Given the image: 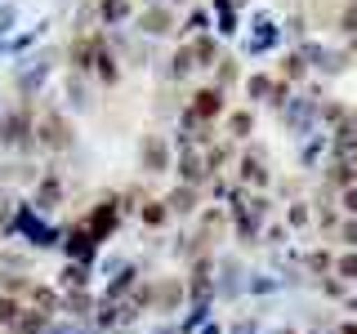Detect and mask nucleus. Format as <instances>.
<instances>
[{
  "instance_id": "obj_1",
  "label": "nucleus",
  "mask_w": 357,
  "mask_h": 334,
  "mask_svg": "<svg viewBox=\"0 0 357 334\" xmlns=\"http://www.w3.org/2000/svg\"><path fill=\"white\" fill-rule=\"evenodd\" d=\"M116 223H121V200H112V196H107V200H98V205L85 214V228H89V237H94L98 245L107 241V232L116 228Z\"/></svg>"
},
{
  "instance_id": "obj_2",
  "label": "nucleus",
  "mask_w": 357,
  "mask_h": 334,
  "mask_svg": "<svg viewBox=\"0 0 357 334\" xmlns=\"http://www.w3.org/2000/svg\"><path fill=\"white\" fill-rule=\"evenodd\" d=\"M27 134H36V129H31L27 107H14L9 116H0V143H9V148H31Z\"/></svg>"
},
{
  "instance_id": "obj_3",
  "label": "nucleus",
  "mask_w": 357,
  "mask_h": 334,
  "mask_svg": "<svg viewBox=\"0 0 357 334\" xmlns=\"http://www.w3.org/2000/svg\"><path fill=\"white\" fill-rule=\"evenodd\" d=\"M45 81H50V58H31V67L18 63V94H22V98L40 94Z\"/></svg>"
},
{
  "instance_id": "obj_4",
  "label": "nucleus",
  "mask_w": 357,
  "mask_h": 334,
  "mask_svg": "<svg viewBox=\"0 0 357 334\" xmlns=\"http://www.w3.org/2000/svg\"><path fill=\"white\" fill-rule=\"evenodd\" d=\"M183 299H188V285L178 281V276H170V281H156V285H152V303L161 308V312H174L178 303H183Z\"/></svg>"
},
{
  "instance_id": "obj_5",
  "label": "nucleus",
  "mask_w": 357,
  "mask_h": 334,
  "mask_svg": "<svg viewBox=\"0 0 357 334\" xmlns=\"http://www.w3.org/2000/svg\"><path fill=\"white\" fill-rule=\"evenodd\" d=\"M139 161H143V170H148V174H165V170H170V148H165V138H161V134L143 143Z\"/></svg>"
},
{
  "instance_id": "obj_6",
  "label": "nucleus",
  "mask_w": 357,
  "mask_h": 334,
  "mask_svg": "<svg viewBox=\"0 0 357 334\" xmlns=\"http://www.w3.org/2000/svg\"><path fill=\"white\" fill-rule=\"evenodd\" d=\"M219 111H223V89H201L197 103L188 107V116H183V120H215Z\"/></svg>"
},
{
  "instance_id": "obj_7",
  "label": "nucleus",
  "mask_w": 357,
  "mask_h": 334,
  "mask_svg": "<svg viewBox=\"0 0 357 334\" xmlns=\"http://www.w3.org/2000/svg\"><path fill=\"white\" fill-rule=\"evenodd\" d=\"M94 250H98V241L89 237V228H85V223L67 232V254H72V263H89V259H94Z\"/></svg>"
},
{
  "instance_id": "obj_8",
  "label": "nucleus",
  "mask_w": 357,
  "mask_h": 334,
  "mask_svg": "<svg viewBox=\"0 0 357 334\" xmlns=\"http://www.w3.org/2000/svg\"><path fill=\"white\" fill-rule=\"evenodd\" d=\"M36 134H40L45 148H67V143H72V134H67V120H63V116H54V111L36 125Z\"/></svg>"
},
{
  "instance_id": "obj_9",
  "label": "nucleus",
  "mask_w": 357,
  "mask_h": 334,
  "mask_svg": "<svg viewBox=\"0 0 357 334\" xmlns=\"http://www.w3.org/2000/svg\"><path fill=\"white\" fill-rule=\"evenodd\" d=\"M174 27V18H170V9H148V14H139V31L143 36H165V31Z\"/></svg>"
},
{
  "instance_id": "obj_10",
  "label": "nucleus",
  "mask_w": 357,
  "mask_h": 334,
  "mask_svg": "<svg viewBox=\"0 0 357 334\" xmlns=\"http://www.w3.org/2000/svg\"><path fill=\"white\" fill-rule=\"evenodd\" d=\"M206 174H210V170H206V161H201V156H197L192 148H188L183 156H178V178H183L188 187H197V183H201Z\"/></svg>"
},
{
  "instance_id": "obj_11",
  "label": "nucleus",
  "mask_w": 357,
  "mask_h": 334,
  "mask_svg": "<svg viewBox=\"0 0 357 334\" xmlns=\"http://www.w3.org/2000/svg\"><path fill=\"white\" fill-rule=\"evenodd\" d=\"M165 209H170V214H192L197 209V187H174L170 196H165Z\"/></svg>"
},
{
  "instance_id": "obj_12",
  "label": "nucleus",
  "mask_w": 357,
  "mask_h": 334,
  "mask_svg": "<svg viewBox=\"0 0 357 334\" xmlns=\"http://www.w3.org/2000/svg\"><path fill=\"white\" fill-rule=\"evenodd\" d=\"M22 312H27V308H22L14 294H0V330H14Z\"/></svg>"
},
{
  "instance_id": "obj_13",
  "label": "nucleus",
  "mask_w": 357,
  "mask_h": 334,
  "mask_svg": "<svg viewBox=\"0 0 357 334\" xmlns=\"http://www.w3.org/2000/svg\"><path fill=\"white\" fill-rule=\"evenodd\" d=\"M45 321H50V312H22L9 334H45Z\"/></svg>"
},
{
  "instance_id": "obj_14",
  "label": "nucleus",
  "mask_w": 357,
  "mask_h": 334,
  "mask_svg": "<svg viewBox=\"0 0 357 334\" xmlns=\"http://www.w3.org/2000/svg\"><path fill=\"white\" fill-rule=\"evenodd\" d=\"M241 178H245V183H268V170H264V156H245V161H241Z\"/></svg>"
},
{
  "instance_id": "obj_15",
  "label": "nucleus",
  "mask_w": 357,
  "mask_h": 334,
  "mask_svg": "<svg viewBox=\"0 0 357 334\" xmlns=\"http://www.w3.org/2000/svg\"><path fill=\"white\" fill-rule=\"evenodd\" d=\"M59 196H63V183H59V174H50V178L40 183V192H36V205H40V209H50Z\"/></svg>"
},
{
  "instance_id": "obj_16",
  "label": "nucleus",
  "mask_w": 357,
  "mask_h": 334,
  "mask_svg": "<svg viewBox=\"0 0 357 334\" xmlns=\"http://www.w3.org/2000/svg\"><path fill=\"white\" fill-rule=\"evenodd\" d=\"M103 9V22H126L130 18V0H98Z\"/></svg>"
},
{
  "instance_id": "obj_17",
  "label": "nucleus",
  "mask_w": 357,
  "mask_h": 334,
  "mask_svg": "<svg viewBox=\"0 0 357 334\" xmlns=\"http://www.w3.org/2000/svg\"><path fill=\"white\" fill-rule=\"evenodd\" d=\"M130 281H134V267H121V276H112V281H107V303H116V299L130 289Z\"/></svg>"
},
{
  "instance_id": "obj_18",
  "label": "nucleus",
  "mask_w": 357,
  "mask_h": 334,
  "mask_svg": "<svg viewBox=\"0 0 357 334\" xmlns=\"http://www.w3.org/2000/svg\"><path fill=\"white\" fill-rule=\"evenodd\" d=\"M188 49H192V58H201L197 67H210V63H215V40H210V36H197Z\"/></svg>"
},
{
  "instance_id": "obj_19",
  "label": "nucleus",
  "mask_w": 357,
  "mask_h": 334,
  "mask_svg": "<svg viewBox=\"0 0 357 334\" xmlns=\"http://www.w3.org/2000/svg\"><path fill=\"white\" fill-rule=\"evenodd\" d=\"M165 214H170V209H165V200H148V205H143V223H148V228H161Z\"/></svg>"
},
{
  "instance_id": "obj_20",
  "label": "nucleus",
  "mask_w": 357,
  "mask_h": 334,
  "mask_svg": "<svg viewBox=\"0 0 357 334\" xmlns=\"http://www.w3.org/2000/svg\"><path fill=\"white\" fill-rule=\"evenodd\" d=\"M192 67H197V58H192V49H178V54H174V67H170V76H174V81H178V76H188V72H192Z\"/></svg>"
},
{
  "instance_id": "obj_21",
  "label": "nucleus",
  "mask_w": 357,
  "mask_h": 334,
  "mask_svg": "<svg viewBox=\"0 0 357 334\" xmlns=\"http://www.w3.org/2000/svg\"><path fill=\"white\" fill-rule=\"evenodd\" d=\"M85 272H89V263H67V272H63V285H67V289L85 285Z\"/></svg>"
},
{
  "instance_id": "obj_22",
  "label": "nucleus",
  "mask_w": 357,
  "mask_h": 334,
  "mask_svg": "<svg viewBox=\"0 0 357 334\" xmlns=\"http://www.w3.org/2000/svg\"><path fill=\"white\" fill-rule=\"evenodd\" d=\"M228 129H232V138H245V134H250V111H232Z\"/></svg>"
},
{
  "instance_id": "obj_23",
  "label": "nucleus",
  "mask_w": 357,
  "mask_h": 334,
  "mask_svg": "<svg viewBox=\"0 0 357 334\" xmlns=\"http://www.w3.org/2000/svg\"><path fill=\"white\" fill-rule=\"evenodd\" d=\"M67 103H72V107H89V94H85V85L76 81V76L67 81Z\"/></svg>"
},
{
  "instance_id": "obj_24",
  "label": "nucleus",
  "mask_w": 357,
  "mask_h": 334,
  "mask_svg": "<svg viewBox=\"0 0 357 334\" xmlns=\"http://www.w3.org/2000/svg\"><path fill=\"white\" fill-rule=\"evenodd\" d=\"M335 272H340L344 281H357V250L344 254V259H335Z\"/></svg>"
},
{
  "instance_id": "obj_25",
  "label": "nucleus",
  "mask_w": 357,
  "mask_h": 334,
  "mask_svg": "<svg viewBox=\"0 0 357 334\" xmlns=\"http://www.w3.org/2000/svg\"><path fill=\"white\" fill-rule=\"evenodd\" d=\"M0 285H5V294H22V289H27V276H14V272H0Z\"/></svg>"
},
{
  "instance_id": "obj_26",
  "label": "nucleus",
  "mask_w": 357,
  "mask_h": 334,
  "mask_svg": "<svg viewBox=\"0 0 357 334\" xmlns=\"http://www.w3.org/2000/svg\"><path fill=\"white\" fill-rule=\"evenodd\" d=\"M286 223H290V228H304V223H308V205H290L286 209Z\"/></svg>"
},
{
  "instance_id": "obj_27",
  "label": "nucleus",
  "mask_w": 357,
  "mask_h": 334,
  "mask_svg": "<svg viewBox=\"0 0 357 334\" xmlns=\"http://www.w3.org/2000/svg\"><path fill=\"white\" fill-rule=\"evenodd\" d=\"M286 76H295V81L304 76V54H290L286 58Z\"/></svg>"
},
{
  "instance_id": "obj_28",
  "label": "nucleus",
  "mask_w": 357,
  "mask_h": 334,
  "mask_svg": "<svg viewBox=\"0 0 357 334\" xmlns=\"http://www.w3.org/2000/svg\"><path fill=\"white\" fill-rule=\"evenodd\" d=\"M245 89H250V98H264V94H268V89H273V85H268V81H264V76H255V81H250V85H245Z\"/></svg>"
},
{
  "instance_id": "obj_29",
  "label": "nucleus",
  "mask_w": 357,
  "mask_h": 334,
  "mask_svg": "<svg viewBox=\"0 0 357 334\" xmlns=\"http://www.w3.org/2000/svg\"><path fill=\"white\" fill-rule=\"evenodd\" d=\"M14 22H18V9H14V5H9V9H0V31H9Z\"/></svg>"
},
{
  "instance_id": "obj_30",
  "label": "nucleus",
  "mask_w": 357,
  "mask_h": 334,
  "mask_svg": "<svg viewBox=\"0 0 357 334\" xmlns=\"http://www.w3.org/2000/svg\"><path fill=\"white\" fill-rule=\"evenodd\" d=\"M201 27H206V9H192V18H188V31H192V36H197Z\"/></svg>"
},
{
  "instance_id": "obj_31",
  "label": "nucleus",
  "mask_w": 357,
  "mask_h": 334,
  "mask_svg": "<svg viewBox=\"0 0 357 334\" xmlns=\"http://www.w3.org/2000/svg\"><path fill=\"white\" fill-rule=\"evenodd\" d=\"M344 205H349V214H353V218H357V183H353V187H349V192H344Z\"/></svg>"
},
{
  "instance_id": "obj_32",
  "label": "nucleus",
  "mask_w": 357,
  "mask_h": 334,
  "mask_svg": "<svg viewBox=\"0 0 357 334\" xmlns=\"http://www.w3.org/2000/svg\"><path fill=\"white\" fill-rule=\"evenodd\" d=\"M344 241H349V245H353V250H357V218L349 223V228H344Z\"/></svg>"
},
{
  "instance_id": "obj_33",
  "label": "nucleus",
  "mask_w": 357,
  "mask_h": 334,
  "mask_svg": "<svg viewBox=\"0 0 357 334\" xmlns=\"http://www.w3.org/2000/svg\"><path fill=\"white\" fill-rule=\"evenodd\" d=\"M340 334H357V326H340Z\"/></svg>"
},
{
  "instance_id": "obj_34",
  "label": "nucleus",
  "mask_w": 357,
  "mask_h": 334,
  "mask_svg": "<svg viewBox=\"0 0 357 334\" xmlns=\"http://www.w3.org/2000/svg\"><path fill=\"white\" fill-rule=\"evenodd\" d=\"M0 116H5V98H0Z\"/></svg>"
},
{
  "instance_id": "obj_35",
  "label": "nucleus",
  "mask_w": 357,
  "mask_h": 334,
  "mask_svg": "<svg viewBox=\"0 0 357 334\" xmlns=\"http://www.w3.org/2000/svg\"><path fill=\"white\" fill-rule=\"evenodd\" d=\"M206 334H219V330H215V326H210V330H206Z\"/></svg>"
},
{
  "instance_id": "obj_36",
  "label": "nucleus",
  "mask_w": 357,
  "mask_h": 334,
  "mask_svg": "<svg viewBox=\"0 0 357 334\" xmlns=\"http://www.w3.org/2000/svg\"><path fill=\"white\" fill-rule=\"evenodd\" d=\"M121 334H130V330H121Z\"/></svg>"
},
{
  "instance_id": "obj_37",
  "label": "nucleus",
  "mask_w": 357,
  "mask_h": 334,
  "mask_svg": "<svg viewBox=\"0 0 357 334\" xmlns=\"http://www.w3.org/2000/svg\"><path fill=\"white\" fill-rule=\"evenodd\" d=\"M148 5H152V0H148Z\"/></svg>"
}]
</instances>
